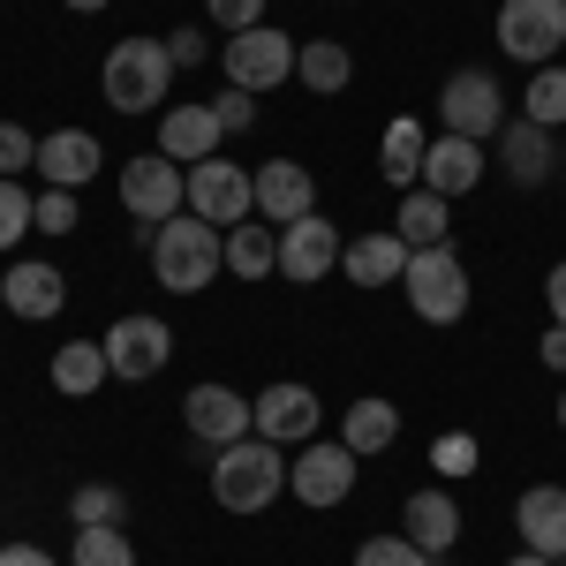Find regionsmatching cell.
Segmentation results:
<instances>
[{
	"label": "cell",
	"mask_w": 566,
	"mask_h": 566,
	"mask_svg": "<svg viewBox=\"0 0 566 566\" xmlns=\"http://www.w3.org/2000/svg\"><path fill=\"white\" fill-rule=\"evenodd\" d=\"M219 272H227V227L197 212H175L167 227H151V280L167 295H205Z\"/></svg>",
	"instance_id": "cell-1"
},
{
	"label": "cell",
	"mask_w": 566,
	"mask_h": 566,
	"mask_svg": "<svg viewBox=\"0 0 566 566\" xmlns=\"http://www.w3.org/2000/svg\"><path fill=\"white\" fill-rule=\"evenodd\" d=\"M98 91H106V106H114V114H167V91H175V53H167V39H122V45H106Z\"/></svg>",
	"instance_id": "cell-2"
},
{
	"label": "cell",
	"mask_w": 566,
	"mask_h": 566,
	"mask_svg": "<svg viewBox=\"0 0 566 566\" xmlns=\"http://www.w3.org/2000/svg\"><path fill=\"white\" fill-rule=\"evenodd\" d=\"M280 491H287V453L272 438L250 431V438H234V446L212 453V499L227 514H264Z\"/></svg>",
	"instance_id": "cell-3"
},
{
	"label": "cell",
	"mask_w": 566,
	"mask_h": 566,
	"mask_svg": "<svg viewBox=\"0 0 566 566\" xmlns=\"http://www.w3.org/2000/svg\"><path fill=\"white\" fill-rule=\"evenodd\" d=\"M122 212L136 219V242L151 250V227L189 212V167H175L167 151H136L129 167H122Z\"/></svg>",
	"instance_id": "cell-4"
},
{
	"label": "cell",
	"mask_w": 566,
	"mask_h": 566,
	"mask_svg": "<svg viewBox=\"0 0 566 566\" xmlns=\"http://www.w3.org/2000/svg\"><path fill=\"white\" fill-rule=\"evenodd\" d=\"M400 287H408V310H416L423 325H461V317H469V295H476L453 242H446V250H416L408 272H400Z\"/></svg>",
	"instance_id": "cell-5"
},
{
	"label": "cell",
	"mask_w": 566,
	"mask_h": 566,
	"mask_svg": "<svg viewBox=\"0 0 566 566\" xmlns=\"http://www.w3.org/2000/svg\"><path fill=\"white\" fill-rule=\"evenodd\" d=\"M295 45L280 23H250V31H234V39L219 45V69H227V84L234 91H280L295 84Z\"/></svg>",
	"instance_id": "cell-6"
},
{
	"label": "cell",
	"mask_w": 566,
	"mask_h": 566,
	"mask_svg": "<svg viewBox=\"0 0 566 566\" xmlns=\"http://www.w3.org/2000/svg\"><path fill=\"white\" fill-rule=\"evenodd\" d=\"M438 129L469 136V144L506 129V91H499V76L491 69H453L446 91H438Z\"/></svg>",
	"instance_id": "cell-7"
},
{
	"label": "cell",
	"mask_w": 566,
	"mask_h": 566,
	"mask_svg": "<svg viewBox=\"0 0 566 566\" xmlns=\"http://www.w3.org/2000/svg\"><path fill=\"white\" fill-rule=\"evenodd\" d=\"M499 45L522 69H552L566 53V0H499Z\"/></svg>",
	"instance_id": "cell-8"
},
{
	"label": "cell",
	"mask_w": 566,
	"mask_h": 566,
	"mask_svg": "<svg viewBox=\"0 0 566 566\" xmlns=\"http://www.w3.org/2000/svg\"><path fill=\"white\" fill-rule=\"evenodd\" d=\"M167 363H175V325H167V317H144V310H129V317H114V325H106V370H114L122 386L159 378Z\"/></svg>",
	"instance_id": "cell-9"
},
{
	"label": "cell",
	"mask_w": 566,
	"mask_h": 566,
	"mask_svg": "<svg viewBox=\"0 0 566 566\" xmlns=\"http://www.w3.org/2000/svg\"><path fill=\"white\" fill-rule=\"evenodd\" d=\"M355 476H363V453L340 446V438H310L303 453L287 461V491H295L303 506H317V514L340 506V499L355 491Z\"/></svg>",
	"instance_id": "cell-10"
},
{
	"label": "cell",
	"mask_w": 566,
	"mask_h": 566,
	"mask_svg": "<svg viewBox=\"0 0 566 566\" xmlns=\"http://www.w3.org/2000/svg\"><path fill=\"white\" fill-rule=\"evenodd\" d=\"M250 423H258V438H272V446H310V438L325 431V400H317L303 378H272V386L250 400Z\"/></svg>",
	"instance_id": "cell-11"
},
{
	"label": "cell",
	"mask_w": 566,
	"mask_h": 566,
	"mask_svg": "<svg viewBox=\"0 0 566 566\" xmlns=\"http://www.w3.org/2000/svg\"><path fill=\"white\" fill-rule=\"evenodd\" d=\"M189 212L212 219V227H242V219H258V181H250V167H234V159H205V167H189Z\"/></svg>",
	"instance_id": "cell-12"
},
{
	"label": "cell",
	"mask_w": 566,
	"mask_h": 566,
	"mask_svg": "<svg viewBox=\"0 0 566 566\" xmlns=\"http://www.w3.org/2000/svg\"><path fill=\"white\" fill-rule=\"evenodd\" d=\"M340 258H348V242H340V227L325 212H303L295 227H280V280L317 287L325 272H340Z\"/></svg>",
	"instance_id": "cell-13"
},
{
	"label": "cell",
	"mask_w": 566,
	"mask_h": 566,
	"mask_svg": "<svg viewBox=\"0 0 566 566\" xmlns=\"http://www.w3.org/2000/svg\"><path fill=\"white\" fill-rule=\"evenodd\" d=\"M181 423H189V438H197L205 453H219V446L258 431V423H250V400L234 386H189L181 392Z\"/></svg>",
	"instance_id": "cell-14"
},
{
	"label": "cell",
	"mask_w": 566,
	"mask_h": 566,
	"mask_svg": "<svg viewBox=\"0 0 566 566\" xmlns=\"http://www.w3.org/2000/svg\"><path fill=\"white\" fill-rule=\"evenodd\" d=\"M0 303H8V317H23V325H45V317H61V303H69V280H61V264H45V258H15L0 272Z\"/></svg>",
	"instance_id": "cell-15"
},
{
	"label": "cell",
	"mask_w": 566,
	"mask_h": 566,
	"mask_svg": "<svg viewBox=\"0 0 566 566\" xmlns=\"http://www.w3.org/2000/svg\"><path fill=\"white\" fill-rule=\"evenodd\" d=\"M250 181H258V219H272V227H295L303 212H317V181L303 159H264V167H250Z\"/></svg>",
	"instance_id": "cell-16"
},
{
	"label": "cell",
	"mask_w": 566,
	"mask_h": 566,
	"mask_svg": "<svg viewBox=\"0 0 566 566\" xmlns=\"http://www.w3.org/2000/svg\"><path fill=\"white\" fill-rule=\"evenodd\" d=\"M219 144H227V129H219L212 98L167 106V114H159V151H167L175 167H205V159H219Z\"/></svg>",
	"instance_id": "cell-17"
},
{
	"label": "cell",
	"mask_w": 566,
	"mask_h": 566,
	"mask_svg": "<svg viewBox=\"0 0 566 566\" xmlns=\"http://www.w3.org/2000/svg\"><path fill=\"white\" fill-rule=\"evenodd\" d=\"M400 536H408L423 559H446V552H453V536H461V506H453V491H446V483L416 491V499L400 506Z\"/></svg>",
	"instance_id": "cell-18"
},
{
	"label": "cell",
	"mask_w": 566,
	"mask_h": 566,
	"mask_svg": "<svg viewBox=\"0 0 566 566\" xmlns=\"http://www.w3.org/2000/svg\"><path fill=\"white\" fill-rule=\"evenodd\" d=\"M98 167H106V151H98V136H91V129L39 136V181H45V189H91Z\"/></svg>",
	"instance_id": "cell-19"
},
{
	"label": "cell",
	"mask_w": 566,
	"mask_h": 566,
	"mask_svg": "<svg viewBox=\"0 0 566 566\" xmlns=\"http://www.w3.org/2000/svg\"><path fill=\"white\" fill-rule=\"evenodd\" d=\"M483 167H491V159H483V144L438 129V136H431V151H423V181H416V189H438V197L453 205V197H469V189L483 181Z\"/></svg>",
	"instance_id": "cell-20"
},
{
	"label": "cell",
	"mask_w": 566,
	"mask_h": 566,
	"mask_svg": "<svg viewBox=\"0 0 566 566\" xmlns=\"http://www.w3.org/2000/svg\"><path fill=\"white\" fill-rule=\"evenodd\" d=\"M514 528H522V552L566 559V483H528L514 506Z\"/></svg>",
	"instance_id": "cell-21"
},
{
	"label": "cell",
	"mask_w": 566,
	"mask_h": 566,
	"mask_svg": "<svg viewBox=\"0 0 566 566\" xmlns=\"http://www.w3.org/2000/svg\"><path fill=\"white\" fill-rule=\"evenodd\" d=\"M499 167H506L514 189H544V181L559 175L552 129H536V122H506V129H499Z\"/></svg>",
	"instance_id": "cell-22"
},
{
	"label": "cell",
	"mask_w": 566,
	"mask_h": 566,
	"mask_svg": "<svg viewBox=\"0 0 566 566\" xmlns=\"http://www.w3.org/2000/svg\"><path fill=\"white\" fill-rule=\"evenodd\" d=\"M408 242L392 234V227H370V234H355L348 258H340V272H348L355 287H400V272H408Z\"/></svg>",
	"instance_id": "cell-23"
},
{
	"label": "cell",
	"mask_w": 566,
	"mask_h": 566,
	"mask_svg": "<svg viewBox=\"0 0 566 566\" xmlns=\"http://www.w3.org/2000/svg\"><path fill=\"white\" fill-rule=\"evenodd\" d=\"M392 234H400L408 250H446V242H453V205H446L438 189H408L400 212H392Z\"/></svg>",
	"instance_id": "cell-24"
},
{
	"label": "cell",
	"mask_w": 566,
	"mask_h": 566,
	"mask_svg": "<svg viewBox=\"0 0 566 566\" xmlns=\"http://www.w3.org/2000/svg\"><path fill=\"white\" fill-rule=\"evenodd\" d=\"M423 151H431V129H423L416 114H400V122H386V144H378V175H386L392 189H416V181H423Z\"/></svg>",
	"instance_id": "cell-25"
},
{
	"label": "cell",
	"mask_w": 566,
	"mask_h": 566,
	"mask_svg": "<svg viewBox=\"0 0 566 566\" xmlns=\"http://www.w3.org/2000/svg\"><path fill=\"white\" fill-rule=\"evenodd\" d=\"M295 84L317 91V98H333V91L355 84V53L340 39H303L295 45Z\"/></svg>",
	"instance_id": "cell-26"
},
{
	"label": "cell",
	"mask_w": 566,
	"mask_h": 566,
	"mask_svg": "<svg viewBox=\"0 0 566 566\" xmlns=\"http://www.w3.org/2000/svg\"><path fill=\"white\" fill-rule=\"evenodd\" d=\"M227 272H234V280H272V272H280V227H272V219L227 227Z\"/></svg>",
	"instance_id": "cell-27"
},
{
	"label": "cell",
	"mask_w": 566,
	"mask_h": 566,
	"mask_svg": "<svg viewBox=\"0 0 566 566\" xmlns=\"http://www.w3.org/2000/svg\"><path fill=\"white\" fill-rule=\"evenodd\" d=\"M392 438H400V408H392V400H378V392L348 400V416H340V446H355V453L370 461V453H386Z\"/></svg>",
	"instance_id": "cell-28"
},
{
	"label": "cell",
	"mask_w": 566,
	"mask_h": 566,
	"mask_svg": "<svg viewBox=\"0 0 566 566\" xmlns=\"http://www.w3.org/2000/svg\"><path fill=\"white\" fill-rule=\"evenodd\" d=\"M106 378H114V370H106V340H61V348H53V392L91 400Z\"/></svg>",
	"instance_id": "cell-29"
},
{
	"label": "cell",
	"mask_w": 566,
	"mask_h": 566,
	"mask_svg": "<svg viewBox=\"0 0 566 566\" xmlns=\"http://www.w3.org/2000/svg\"><path fill=\"white\" fill-rule=\"evenodd\" d=\"M522 122H536V129H566V61H552V69H528Z\"/></svg>",
	"instance_id": "cell-30"
},
{
	"label": "cell",
	"mask_w": 566,
	"mask_h": 566,
	"mask_svg": "<svg viewBox=\"0 0 566 566\" xmlns=\"http://www.w3.org/2000/svg\"><path fill=\"white\" fill-rule=\"evenodd\" d=\"M69 522H76V528H122V522H129V491H122V483H76Z\"/></svg>",
	"instance_id": "cell-31"
},
{
	"label": "cell",
	"mask_w": 566,
	"mask_h": 566,
	"mask_svg": "<svg viewBox=\"0 0 566 566\" xmlns=\"http://www.w3.org/2000/svg\"><path fill=\"white\" fill-rule=\"evenodd\" d=\"M23 234H39V197L23 181H0V258L23 250Z\"/></svg>",
	"instance_id": "cell-32"
},
{
	"label": "cell",
	"mask_w": 566,
	"mask_h": 566,
	"mask_svg": "<svg viewBox=\"0 0 566 566\" xmlns=\"http://www.w3.org/2000/svg\"><path fill=\"white\" fill-rule=\"evenodd\" d=\"M69 566H136L129 528H76V559Z\"/></svg>",
	"instance_id": "cell-33"
},
{
	"label": "cell",
	"mask_w": 566,
	"mask_h": 566,
	"mask_svg": "<svg viewBox=\"0 0 566 566\" xmlns=\"http://www.w3.org/2000/svg\"><path fill=\"white\" fill-rule=\"evenodd\" d=\"M476 461H483V446L469 431H446L431 446V469H438V483H461V476H476Z\"/></svg>",
	"instance_id": "cell-34"
},
{
	"label": "cell",
	"mask_w": 566,
	"mask_h": 566,
	"mask_svg": "<svg viewBox=\"0 0 566 566\" xmlns=\"http://www.w3.org/2000/svg\"><path fill=\"white\" fill-rule=\"evenodd\" d=\"M23 175H39V136L23 122H0V181H23Z\"/></svg>",
	"instance_id": "cell-35"
},
{
	"label": "cell",
	"mask_w": 566,
	"mask_h": 566,
	"mask_svg": "<svg viewBox=\"0 0 566 566\" xmlns=\"http://www.w3.org/2000/svg\"><path fill=\"white\" fill-rule=\"evenodd\" d=\"M355 566H431V559H423L408 536H363V544H355Z\"/></svg>",
	"instance_id": "cell-36"
},
{
	"label": "cell",
	"mask_w": 566,
	"mask_h": 566,
	"mask_svg": "<svg viewBox=\"0 0 566 566\" xmlns=\"http://www.w3.org/2000/svg\"><path fill=\"white\" fill-rule=\"evenodd\" d=\"M39 234H76V189H39Z\"/></svg>",
	"instance_id": "cell-37"
},
{
	"label": "cell",
	"mask_w": 566,
	"mask_h": 566,
	"mask_svg": "<svg viewBox=\"0 0 566 566\" xmlns=\"http://www.w3.org/2000/svg\"><path fill=\"white\" fill-rule=\"evenodd\" d=\"M212 114H219V129H227V136H242L250 122H258V91H234V84H227L212 98Z\"/></svg>",
	"instance_id": "cell-38"
},
{
	"label": "cell",
	"mask_w": 566,
	"mask_h": 566,
	"mask_svg": "<svg viewBox=\"0 0 566 566\" xmlns=\"http://www.w3.org/2000/svg\"><path fill=\"white\" fill-rule=\"evenodd\" d=\"M205 15H212L219 31L234 39V31H250V23H264V0H205Z\"/></svg>",
	"instance_id": "cell-39"
},
{
	"label": "cell",
	"mask_w": 566,
	"mask_h": 566,
	"mask_svg": "<svg viewBox=\"0 0 566 566\" xmlns=\"http://www.w3.org/2000/svg\"><path fill=\"white\" fill-rule=\"evenodd\" d=\"M167 53H175V69H197V61H205V31H197V23L167 31Z\"/></svg>",
	"instance_id": "cell-40"
},
{
	"label": "cell",
	"mask_w": 566,
	"mask_h": 566,
	"mask_svg": "<svg viewBox=\"0 0 566 566\" xmlns=\"http://www.w3.org/2000/svg\"><path fill=\"white\" fill-rule=\"evenodd\" d=\"M0 566H61L45 544H0Z\"/></svg>",
	"instance_id": "cell-41"
},
{
	"label": "cell",
	"mask_w": 566,
	"mask_h": 566,
	"mask_svg": "<svg viewBox=\"0 0 566 566\" xmlns=\"http://www.w3.org/2000/svg\"><path fill=\"white\" fill-rule=\"evenodd\" d=\"M544 303H552V325H566V258L544 272Z\"/></svg>",
	"instance_id": "cell-42"
},
{
	"label": "cell",
	"mask_w": 566,
	"mask_h": 566,
	"mask_svg": "<svg viewBox=\"0 0 566 566\" xmlns=\"http://www.w3.org/2000/svg\"><path fill=\"white\" fill-rule=\"evenodd\" d=\"M536 355H544V370H559V378H566V325H552V333L536 340Z\"/></svg>",
	"instance_id": "cell-43"
},
{
	"label": "cell",
	"mask_w": 566,
	"mask_h": 566,
	"mask_svg": "<svg viewBox=\"0 0 566 566\" xmlns=\"http://www.w3.org/2000/svg\"><path fill=\"white\" fill-rule=\"evenodd\" d=\"M506 566H559V559H544V552H514Z\"/></svg>",
	"instance_id": "cell-44"
},
{
	"label": "cell",
	"mask_w": 566,
	"mask_h": 566,
	"mask_svg": "<svg viewBox=\"0 0 566 566\" xmlns=\"http://www.w3.org/2000/svg\"><path fill=\"white\" fill-rule=\"evenodd\" d=\"M61 8H76V15H98V8H114V0H61Z\"/></svg>",
	"instance_id": "cell-45"
},
{
	"label": "cell",
	"mask_w": 566,
	"mask_h": 566,
	"mask_svg": "<svg viewBox=\"0 0 566 566\" xmlns=\"http://www.w3.org/2000/svg\"><path fill=\"white\" fill-rule=\"evenodd\" d=\"M559 431H566V392H559Z\"/></svg>",
	"instance_id": "cell-46"
},
{
	"label": "cell",
	"mask_w": 566,
	"mask_h": 566,
	"mask_svg": "<svg viewBox=\"0 0 566 566\" xmlns=\"http://www.w3.org/2000/svg\"><path fill=\"white\" fill-rule=\"evenodd\" d=\"M438 566H446V559H438Z\"/></svg>",
	"instance_id": "cell-47"
},
{
	"label": "cell",
	"mask_w": 566,
	"mask_h": 566,
	"mask_svg": "<svg viewBox=\"0 0 566 566\" xmlns=\"http://www.w3.org/2000/svg\"><path fill=\"white\" fill-rule=\"evenodd\" d=\"M559 566H566V559H559Z\"/></svg>",
	"instance_id": "cell-48"
}]
</instances>
